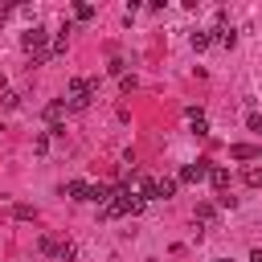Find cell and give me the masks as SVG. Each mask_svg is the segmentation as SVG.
I'll return each instance as SVG.
<instances>
[{
    "mask_svg": "<svg viewBox=\"0 0 262 262\" xmlns=\"http://www.w3.org/2000/svg\"><path fill=\"white\" fill-rule=\"evenodd\" d=\"M94 94H98V82L94 78H70V90H66V111H86L90 102H94Z\"/></svg>",
    "mask_w": 262,
    "mask_h": 262,
    "instance_id": "cell-1",
    "label": "cell"
},
{
    "mask_svg": "<svg viewBox=\"0 0 262 262\" xmlns=\"http://www.w3.org/2000/svg\"><path fill=\"white\" fill-rule=\"evenodd\" d=\"M37 250H41L45 258H57V262H74V258H78V246H74L70 237H53V233H41V237H37Z\"/></svg>",
    "mask_w": 262,
    "mask_h": 262,
    "instance_id": "cell-2",
    "label": "cell"
},
{
    "mask_svg": "<svg viewBox=\"0 0 262 262\" xmlns=\"http://www.w3.org/2000/svg\"><path fill=\"white\" fill-rule=\"evenodd\" d=\"M49 37L53 33H45L41 25H33L25 37H20V45H25V53L33 57V66H41V61H49Z\"/></svg>",
    "mask_w": 262,
    "mask_h": 262,
    "instance_id": "cell-3",
    "label": "cell"
},
{
    "mask_svg": "<svg viewBox=\"0 0 262 262\" xmlns=\"http://www.w3.org/2000/svg\"><path fill=\"white\" fill-rule=\"evenodd\" d=\"M111 201H115V209H119V217H139L143 213V196L131 188V184H115V192H111Z\"/></svg>",
    "mask_w": 262,
    "mask_h": 262,
    "instance_id": "cell-4",
    "label": "cell"
},
{
    "mask_svg": "<svg viewBox=\"0 0 262 262\" xmlns=\"http://www.w3.org/2000/svg\"><path fill=\"white\" fill-rule=\"evenodd\" d=\"M209 168H213V160H192L176 172V180L180 184H201V180H209Z\"/></svg>",
    "mask_w": 262,
    "mask_h": 262,
    "instance_id": "cell-5",
    "label": "cell"
},
{
    "mask_svg": "<svg viewBox=\"0 0 262 262\" xmlns=\"http://www.w3.org/2000/svg\"><path fill=\"white\" fill-rule=\"evenodd\" d=\"M61 119H66V102L53 98V102L45 106V123H49V131H61Z\"/></svg>",
    "mask_w": 262,
    "mask_h": 262,
    "instance_id": "cell-6",
    "label": "cell"
},
{
    "mask_svg": "<svg viewBox=\"0 0 262 262\" xmlns=\"http://www.w3.org/2000/svg\"><path fill=\"white\" fill-rule=\"evenodd\" d=\"M192 221H196V225H205V229H213V225H217V205L201 201V205H196V213H192Z\"/></svg>",
    "mask_w": 262,
    "mask_h": 262,
    "instance_id": "cell-7",
    "label": "cell"
},
{
    "mask_svg": "<svg viewBox=\"0 0 262 262\" xmlns=\"http://www.w3.org/2000/svg\"><path fill=\"white\" fill-rule=\"evenodd\" d=\"M176 188H180V180H176V176H160V180H156V201H172V196H176Z\"/></svg>",
    "mask_w": 262,
    "mask_h": 262,
    "instance_id": "cell-8",
    "label": "cell"
},
{
    "mask_svg": "<svg viewBox=\"0 0 262 262\" xmlns=\"http://www.w3.org/2000/svg\"><path fill=\"white\" fill-rule=\"evenodd\" d=\"M61 196H70V201H86V196H90V184H86V180H66V184H61Z\"/></svg>",
    "mask_w": 262,
    "mask_h": 262,
    "instance_id": "cell-9",
    "label": "cell"
},
{
    "mask_svg": "<svg viewBox=\"0 0 262 262\" xmlns=\"http://www.w3.org/2000/svg\"><path fill=\"white\" fill-rule=\"evenodd\" d=\"M213 41H217L221 49H233V45H237V29H233V25H221V29H213Z\"/></svg>",
    "mask_w": 262,
    "mask_h": 262,
    "instance_id": "cell-10",
    "label": "cell"
},
{
    "mask_svg": "<svg viewBox=\"0 0 262 262\" xmlns=\"http://www.w3.org/2000/svg\"><path fill=\"white\" fill-rule=\"evenodd\" d=\"M188 45H192L196 53H205V49L213 45V33H209V29H192V33H188Z\"/></svg>",
    "mask_w": 262,
    "mask_h": 262,
    "instance_id": "cell-11",
    "label": "cell"
},
{
    "mask_svg": "<svg viewBox=\"0 0 262 262\" xmlns=\"http://www.w3.org/2000/svg\"><path fill=\"white\" fill-rule=\"evenodd\" d=\"M184 115H188V127H192V135H209V123H205V115H201L196 106H188Z\"/></svg>",
    "mask_w": 262,
    "mask_h": 262,
    "instance_id": "cell-12",
    "label": "cell"
},
{
    "mask_svg": "<svg viewBox=\"0 0 262 262\" xmlns=\"http://www.w3.org/2000/svg\"><path fill=\"white\" fill-rule=\"evenodd\" d=\"M209 184H213V188H217V192H229V172H225V168H217V164H213V168H209Z\"/></svg>",
    "mask_w": 262,
    "mask_h": 262,
    "instance_id": "cell-13",
    "label": "cell"
},
{
    "mask_svg": "<svg viewBox=\"0 0 262 262\" xmlns=\"http://www.w3.org/2000/svg\"><path fill=\"white\" fill-rule=\"evenodd\" d=\"M66 45H70V33H53V37H49V57H61Z\"/></svg>",
    "mask_w": 262,
    "mask_h": 262,
    "instance_id": "cell-14",
    "label": "cell"
},
{
    "mask_svg": "<svg viewBox=\"0 0 262 262\" xmlns=\"http://www.w3.org/2000/svg\"><path fill=\"white\" fill-rule=\"evenodd\" d=\"M229 156H233V160H254L258 147H254V143H229Z\"/></svg>",
    "mask_w": 262,
    "mask_h": 262,
    "instance_id": "cell-15",
    "label": "cell"
},
{
    "mask_svg": "<svg viewBox=\"0 0 262 262\" xmlns=\"http://www.w3.org/2000/svg\"><path fill=\"white\" fill-rule=\"evenodd\" d=\"M135 192H139L143 201H156V180H147V176H139V180H135Z\"/></svg>",
    "mask_w": 262,
    "mask_h": 262,
    "instance_id": "cell-16",
    "label": "cell"
},
{
    "mask_svg": "<svg viewBox=\"0 0 262 262\" xmlns=\"http://www.w3.org/2000/svg\"><path fill=\"white\" fill-rule=\"evenodd\" d=\"M12 217L16 221H37V209L33 205H12Z\"/></svg>",
    "mask_w": 262,
    "mask_h": 262,
    "instance_id": "cell-17",
    "label": "cell"
},
{
    "mask_svg": "<svg viewBox=\"0 0 262 262\" xmlns=\"http://www.w3.org/2000/svg\"><path fill=\"white\" fill-rule=\"evenodd\" d=\"M0 106H4V111H16V106H20V94H16V90H4V94H0Z\"/></svg>",
    "mask_w": 262,
    "mask_h": 262,
    "instance_id": "cell-18",
    "label": "cell"
},
{
    "mask_svg": "<svg viewBox=\"0 0 262 262\" xmlns=\"http://www.w3.org/2000/svg\"><path fill=\"white\" fill-rule=\"evenodd\" d=\"M94 16V4H74V20H90Z\"/></svg>",
    "mask_w": 262,
    "mask_h": 262,
    "instance_id": "cell-19",
    "label": "cell"
},
{
    "mask_svg": "<svg viewBox=\"0 0 262 262\" xmlns=\"http://www.w3.org/2000/svg\"><path fill=\"white\" fill-rule=\"evenodd\" d=\"M98 217H102V221H115V217H119V209H115V201H106V205H98Z\"/></svg>",
    "mask_w": 262,
    "mask_h": 262,
    "instance_id": "cell-20",
    "label": "cell"
},
{
    "mask_svg": "<svg viewBox=\"0 0 262 262\" xmlns=\"http://www.w3.org/2000/svg\"><path fill=\"white\" fill-rule=\"evenodd\" d=\"M246 184L250 188H262V168H246Z\"/></svg>",
    "mask_w": 262,
    "mask_h": 262,
    "instance_id": "cell-21",
    "label": "cell"
},
{
    "mask_svg": "<svg viewBox=\"0 0 262 262\" xmlns=\"http://www.w3.org/2000/svg\"><path fill=\"white\" fill-rule=\"evenodd\" d=\"M106 70H111V74H115V78H123V74H127V61H123V57H115V61H111V66H106Z\"/></svg>",
    "mask_w": 262,
    "mask_h": 262,
    "instance_id": "cell-22",
    "label": "cell"
},
{
    "mask_svg": "<svg viewBox=\"0 0 262 262\" xmlns=\"http://www.w3.org/2000/svg\"><path fill=\"white\" fill-rule=\"evenodd\" d=\"M217 205H221V209H233V205H237V196H229V192H217Z\"/></svg>",
    "mask_w": 262,
    "mask_h": 262,
    "instance_id": "cell-23",
    "label": "cell"
},
{
    "mask_svg": "<svg viewBox=\"0 0 262 262\" xmlns=\"http://www.w3.org/2000/svg\"><path fill=\"white\" fill-rule=\"evenodd\" d=\"M119 86H123V90L131 94V90H135V74H123V78H119Z\"/></svg>",
    "mask_w": 262,
    "mask_h": 262,
    "instance_id": "cell-24",
    "label": "cell"
},
{
    "mask_svg": "<svg viewBox=\"0 0 262 262\" xmlns=\"http://www.w3.org/2000/svg\"><path fill=\"white\" fill-rule=\"evenodd\" d=\"M33 147H37V151H45V147H49V131H41V135L33 139Z\"/></svg>",
    "mask_w": 262,
    "mask_h": 262,
    "instance_id": "cell-25",
    "label": "cell"
},
{
    "mask_svg": "<svg viewBox=\"0 0 262 262\" xmlns=\"http://www.w3.org/2000/svg\"><path fill=\"white\" fill-rule=\"evenodd\" d=\"M246 127H250V131H258V135H262V115H250V119H246Z\"/></svg>",
    "mask_w": 262,
    "mask_h": 262,
    "instance_id": "cell-26",
    "label": "cell"
},
{
    "mask_svg": "<svg viewBox=\"0 0 262 262\" xmlns=\"http://www.w3.org/2000/svg\"><path fill=\"white\" fill-rule=\"evenodd\" d=\"M250 262H262V246H254V250H250Z\"/></svg>",
    "mask_w": 262,
    "mask_h": 262,
    "instance_id": "cell-27",
    "label": "cell"
},
{
    "mask_svg": "<svg viewBox=\"0 0 262 262\" xmlns=\"http://www.w3.org/2000/svg\"><path fill=\"white\" fill-rule=\"evenodd\" d=\"M0 94H4V74H0Z\"/></svg>",
    "mask_w": 262,
    "mask_h": 262,
    "instance_id": "cell-28",
    "label": "cell"
},
{
    "mask_svg": "<svg viewBox=\"0 0 262 262\" xmlns=\"http://www.w3.org/2000/svg\"><path fill=\"white\" fill-rule=\"evenodd\" d=\"M213 262H229V258H213Z\"/></svg>",
    "mask_w": 262,
    "mask_h": 262,
    "instance_id": "cell-29",
    "label": "cell"
}]
</instances>
